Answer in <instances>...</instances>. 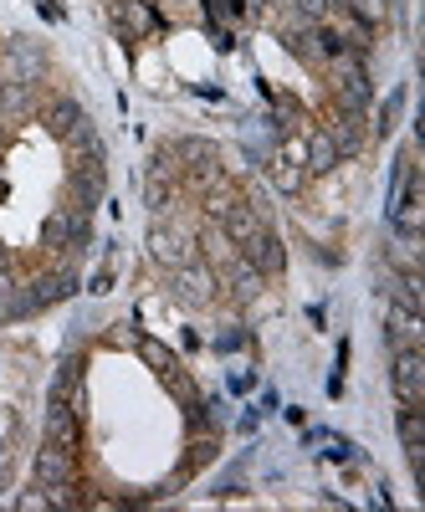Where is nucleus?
Segmentation results:
<instances>
[{
  "mask_svg": "<svg viewBox=\"0 0 425 512\" xmlns=\"http://www.w3.org/2000/svg\"><path fill=\"white\" fill-rule=\"evenodd\" d=\"M303 164H308V175H333V169H338V149L328 139V128L303 134Z\"/></svg>",
  "mask_w": 425,
  "mask_h": 512,
  "instance_id": "nucleus-14",
  "label": "nucleus"
},
{
  "mask_svg": "<svg viewBox=\"0 0 425 512\" xmlns=\"http://www.w3.org/2000/svg\"><path fill=\"white\" fill-rule=\"evenodd\" d=\"M67 482H77V451L47 441L36 451V487H67Z\"/></svg>",
  "mask_w": 425,
  "mask_h": 512,
  "instance_id": "nucleus-5",
  "label": "nucleus"
},
{
  "mask_svg": "<svg viewBox=\"0 0 425 512\" xmlns=\"http://www.w3.org/2000/svg\"><path fill=\"white\" fill-rule=\"evenodd\" d=\"M169 200H175V185H169V180H144V205L154 210V216H164V210H169Z\"/></svg>",
  "mask_w": 425,
  "mask_h": 512,
  "instance_id": "nucleus-22",
  "label": "nucleus"
},
{
  "mask_svg": "<svg viewBox=\"0 0 425 512\" xmlns=\"http://www.w3.org/2000/svg\"><path fill=\"white\" fill-rule=\"evenodd\" d=\"M0 88H6V77H0Z\"/></svg>",
  "mask_w": 425,
  "mask_h": 512,
  "instance_id": "nucleus-34",
  "label": "nucleus"
},
{
  "mask_svg": "<svg viewBox=\"0 0 425 512\" xmlns=\"http://www.w3.org/2000/svg\"><path fill=\"white\" fill-rule=\"evenodd\" d=\"M226 282H231V292L241 297V303H251V297L262 292V282H267V277H262L257 267H251L246 256H236V262H226Z\"/></svg>",
  "mask_w": 425,
  "mask_h": 512,
  "instance_id": "nucleus-19",
  "label": "nucleus"
},
{
  "mask_svg": "<svg viewBox=\"0 0 425 512\" xmlns=\"http://www.w3.org/2000/svg\"><path fill=\"white\" fill-rule=\"evenodd\" d=\"M77 221H82V210H72V205L52 210L47 226H41V241H47L52 251H67V246H72V236H77Z\"/></svg>",
  "mask_w": 425,
  "mask_h": 512,
  "instance_id": "nucleus-18",
  "label": "nucleus"
},
{
  "mask_svg": "<svg viewBox=\"0 0 425 512\" xmlns=\"http://www.w3.org/2000/svg\"><path fill=\"white\" fill-rule=\"evenodd\" d=\"M26 292H31V303H36V313H41V308H52V303H62V297L77 292V272L62 267V272H52V277H36Z\"/></svg>",
  "mask_w": 425,
  "mask_h": 512,
  "instance_id": "nucleus-15",
  "label": "nucleus"
},
{
  "mask_svg": "<svg viewBox=\"0 0 425 512\" xmlns=\"http://www.w3.org/2000/svg\"><path fill=\"white\" fill-rule=\"evenodd\" d=\"M205 461H216V436H195L190 446V466H205Z\"/></svg>",
  "mask_w": 425,
  "mask_h": 512,
  "instance_id": "nucleus-26",
  "label": "nucleus"
},
{
  "mask_svg": "<svg viewBox=\"0 0 425 512\" xmlns=\"http://www.w3.org/2000/svg\"><path fill=\"white\" fill-rule=\"evenodd\" d=\"M262 226H267V210H262L257 200H236V205L226 210V216H221V231H226L236 246H241L246 236H257Z\"/></svg>",
  "mask_w": 425,
  "mask_h": 512,
  "instance_id": "nucleus-9",
  "label": "nucleus"
},
{
  "mask_svg": "<svg viewBox=\"0 0 425 512\" xmlns=\"http://www.w3.org/2000/svg\"><path fill=\"white\" fill-rule=\"evenodd\" d=\"M292 11H297V21H303V26H323L328 21V0H292Z\"/></svg>",
  "mask_w": 425,
  "mask_h": 512,
  "instance_id": "nucleus-24",
  "label": "nucleus"
},
{
  "mask_svg": "<svg viewBox=\"0 0 425 512\" xmlns=\"http://www.w3.org/2000/svg\"><path fill=\"white\" fill-rule=\"evenodd\" d=\"M108 287H113V267H98V272H93V282H88V292H98V297H103Z\"/></svg>",
  "mask_w": 425,
  "mask_h": 512,
  "instance_id": "nucleus-29",
  "label": "nucleus"
},
{
  "mask_svg": "<svg viewBox=\"0 0 425 512\" xmlns=\"http://www.w3.org/2000/svg\"><path fill=\"white\" fill-rule=\"evenodd\" d=\"M149 256H154V262L159 267H169V272H175V267H185V262H195V241L185 236V231H175V226H164V221H154L149 226Z\"/></svg>",
  "mask_w": 425,
  "mask_h": 512,
  "instance_id": "nucleus-4",
  "label": "nucleus"
},
{
  "mask_svg": "<svg viewBox=\"0 0 425 512\" xmlns=\"http://www.w3.org/2000/svg\"><path fill=\"white\" fill-rule=\"evenodd\" d=\"M395 113H400V93H390V103H385V113H379V134H390V128H395Z\"/></svg>",
  "mask_w": 425,
  "mask_h": 512,
  "instance_id": "nucleus-28",
  "label": "nucleus"
},
{
  "mask_svg": "<svg viewBox=\"0 0 425 512\" xmlns=\"http://www.w3.org/2000/svg\"><path fill=\"white\" fill-rule=\"evenodd\" d=\"M226 16H246V0H226Z\"/></svg>",
  "mask_w": 425,
  "mask_h": 512,
  "instance_id": "nucleus-33",
  "label": "nucleus"
},
{
  "mask_svg": "<svg viewBox=\"0 0 425 512\" xmlns=\"http://www.w3.org/2000/svg\"><path fill=\"white\" fill-rule=\"evenodd\" d=\"M328 139H333L338 159L359 154V149H364V113H349V108H338V118H333V128H328Z\"/></svg>",
  "mask_w": 425,
  "mask_h": 512,
  "instance_id": "nucleus-12",
  "label": "nucleus"
},
{
  "mask_svg": "<svg viewBox=\"0 0 425 512\" xmlns=\"http://www.w3.org/2000/svg\"><path fill=\"white\" fill-rule=\"evenodd\" d=\"M210 36H216V47H221V52H231V47H236V41H231V31H226V26H210Z\"/></svg>",
  "mask_w": 425,
  "mask_h": 512,
  "instance_id": "nucleus-31",
  "label": "nucleus"
},
{
  "mask_svg": "<svg viewBox=\"0 0 425 512\" xmlns=\"http://www.w3.org/2000/svg\"><path fill=\"white\" fill-rule=\"evenodd\" d=\"M241 256H246V262L257 267L262 277H277V272L287 267V251H282V241L272 236V226H262L257 236H246V241H241Z\"/></svg>",
  "mask_w": 425,
  "mask_h": 512,
  "instance_id": "nucleus-6",
  "label": "nucleus"
},
{
  "mask_svg": "<svg viewBox=\"0 0 425 512\" xmlns=\"http://www.w3.org/2000/svg\"><path fill=\"white\" fill-rule=\"evenodd\" d=\"M216 287H221V277H216V267L210 262H185V267H175L169 272V297L175 303H185V308H210V297H216Z\"/></svg>",
  "mask_w": 425,
  "mask_h": 512,
  "instance_id": "nucleus-1",
  "label": "nucleus"
},
{
  "mask_svg": "<svg viewBox=\"0 0 425 512\" xmlns=\"http://www.w3.org/2000/svg\"><path fill=\"white\" fill-rule=\"evenodd\" d=\"M257 425H262V410H246V415H241V431H246V436L257 431Z\"/></svg>",
  "mask_w": 425,
  "mask_h": 512,
  "instance_id": "nucleus-32",
  "label": "nucleus"
},
{
  "mask_svg": "<svg viewBox=\"0 0 425 512\" xmlns=\"http://www.w3.org/2000/svg\"><path fill=\"white\" fill-rule=\"evenodd\" d=\"M390 384L400 405H420L425 400V354L420 349H390Z\"/></svg>",
  "mask_w": 425,
  "mask_h": 512,
  "instance_id": "nucleus-3",
  "label": "nucleus"
},
{
  "mask_svg": "<svg viewBox=\"0 0 425 512\" xmlns=\"http://www.w3.org/2000/svg\"><path fill=\"white\" fill-rule=\"evenodd\" d=\"M36 113V88L31 82H6L0 88V118H26Z\"/></svg>",
  "mask_w": 425,
  "mask_h": 512,
  "instance_id": "nucleus-20",
  "label": "nucleus"
},
{
  "mask_svg": "<svg viewBox=\"0 0 425 512\" xmlns=\"http://www.w3.org/2000/svg\"><path fill=\"white\" fill-rule=\"evenodd\" d=\"M400 441H405V446H420V441H425V420H420V405H405V410H400Z\"/></svg>",
  "mask_w": 425,
  "mask_h": 512,
  "instance_id": "nucleus-23",
  "label": "nucleus"
},
{
  "mask_svg": "<svg viewBox=\"0 0 425 512\" xmlns=\"http://www.w3.org/2000/svg\"><path fill=\"white\" fill-rule=\"evenodd\" d=\"M379 292L390 297V303H400V308H410V313H420V303H425V287H420V277L415 272H395V267H379Z\"/></svg>",
  "mask_w": 425,
  "mask_h": 512,
  "instance_id": "nucleus-8",
  "label": "nucleus"
},
{
  "mask_svg": "<svg viewBox=\"0 0 425 512\" xmlns=\"http://www.w3.org/2000/svg\"><path fill=\"white\" fill-rule=\"evenodd\" d=\"M134 349L144 354V364H149L154 374H169V369H180V359L169 354V349L159 344V338H149V333H139V344H134Z\"/></svg>",
  "mask_w": 425,
  "mask_h": 512,
  "instance_id": "nucleus-21",
  "label": "nucleus"
},
{
  "mask_svg": "<svg viewBox=\"0 0 425 512\" xmlns=\"http://www.w3.org/2000/svg\"><path fill=\"white\" fill-rule=\"evenodd\" d=\"M328 456H333V461H359V451H354L349 441H333V446H328Z\"/></svg>",
  "mask_w": 425,
  "mask_h": 512,
  "instance_id": "nucleus-30",
  "label": "nucleus"
},
{
  "mask_svg": "<svg viewBox=\"0 0 425 512\" xmlns=\"http://www.w3.org/2000/svg\"><path fill=\"white\" fill-rule=\"evenodd\" d=\"M16 507H26V512H41V507H52V492H47V487L21 492V497H16Z\"/></svg>",
  "mask_w": 425,
  "mask_h": 512,
  "instance_id": "nucleus-27",
  "label": "nucleus"
},
{
  "mask_svg": "<svg viewBox=\"0 0 425 512\" xmlns=\"http://www.w3.org/2000/svg\"><path fill=\"white\" fill-rule=\"evenodd\" d=\"M82 118H88V113H82L72 98H52L47 108H41V123H47V134H52V139H67Z\"/></svg>",
  "mask_w": 425,
  "mask_h": 512,
  "instance_id": "nucleus-17",
  "label": "nucleus"
},
{
  "mask_svg": "<svg viewBox=\"0 0 425 512\" xmlns=\"http://www.w3.org/2000/svg\"><path fill=\"white\" fill-rule=\"evenodd\" d=\"M385 338H390V349H420V338H425L420 313H410V308L385 297Z\"/></svg>",
  "mask_w": 425,
  "mask_h": 512,
  "instance_id": "nucleus-7",
  "label": "nucleus"
},
{
  "mask_svg": "<svg viewBox=\"0 0 425 512\" xmlns=\"http://www.w3.org/2000/svg\"><path fill=\"white\" fill-rule=\"evenodd\" d=\"M0 77L6 82H36L47 77V52L36 47V41H26V36H11L6 47H0Z\"/></svg>",
  "mask_w": 425,
  "mask_h": 512,
  "instance_id": "nucleus-2",
  "label": "nucleus"
},
{
  "mask_svg": "<svg viewBox=\"0 0 425 512\" xmlns=\"http://www.w3.org/2000/svg\"><path fill=\"white\" fill-rule=\"evenodd\" d=\"M251 344V333L241 328V323H231L226 333H216V354H236V349H246Z\"/></svg>",
  "mask_w": 425,
  "mask_h": 512,
  "instance_id": "nucleus-25",
  "label": "nucleus"
},
{
  "mask_svg": "<svg viewBox=\"0 0 425 512\" xmlns=\"http://www.w3.org/2000/svg\"><path fill=\"white\" fill-rule=\"evenodd\" d=\"M195 251H205V256H210V267H226V262H236V256H241V246L221 231V221H210V226L200 231Z\"/></svg>",
  "mask_w": 425,
  "mask_h": 512,
  "instance_id": "nucleus-16",
  "label": "nucleus"
},
{
  "mask_svg": "<svg viewBox=\"0 0 425 512\" xmlns=\"http://www.w3.org/2000/svg\"><path fill=\"white\" fill-rule=\"evenodd\" d=\"M36 303H31V292L16 282L11 267H0V323H16V318H31Z\"/></svg>",
  "mask_w": 425,
  "mask_h": 512,
  "instance_id": "nucleus-11",
  "label": "nucleus"
},
{
  "mask_svg": "<svg viewBox=\"0 0 425 512\" xmlns=\"http://www.w3.org/2000/svg\"><path fill=\"white\" fill-rule=\"evenodd\" d=\"M267 180L277 185V195H303L313 175H308V169L297 164V159H287V154H272V159H267Z\"/></svg>",
  "mask_w": 425,
  "mask_h": 512,
  "instance_id": "nucleus-13",
  "label": "nucleus"
},
{
  "mask_svg": "<svg viewBox=\"0 0 425 512\" xmlns=\"http://www.w3.org/2000/svg\"><path fill=\"white\" fill-rule=\"evenodd\" d=\"M47 441H57L67 451H77V441H82V415L67 400H52L47 405Z\"/></svg>",
  "mask_w": 425,
  "mask_h": 512,
  "instance_id": "nucleus-10",
  "label": "nucleus"
}]
</instances>
